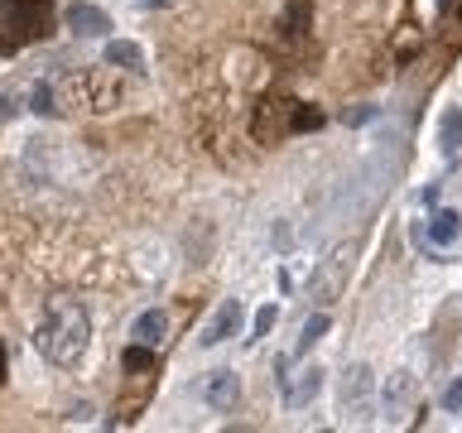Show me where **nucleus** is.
<instances>
[{"label":"nucleus","mask_w":462,"mask_h":433,"mask_svg":"<svg viewBox=\"0 0 462 433\" xmlns=\"http://www.w3.org/2000/svg\"><path fill=\"white\" fill-rule=\"evenodd\" d=\"M410 400H414V375L395 371V375H390V385H385V414H404V410H410Z\"/></svg>","instance_id":"9b49d317"},{"label":"nucleus","mask_w":462,"mask_h":433,"mask_svg":"<svg viewBox=\"0 0 462 433\" xmlns=\"http://www.w3.org/2000/svg\"><path fill=\"white\" fill-rule=\"evenodd\" d=\"M164 337H169V313L164 309H144L140 318H135V327H130V342H144V346H164Z\"/></svg>","instance_id":"6e6552de"},{"label":"nucleus","mask_w":462,"mask_h":433,"mask_svg":"<svg viewBox=\"0 0 462 433\" xmlns=\"http://www.w3.org/2000/svg\"><path fill=\"white\" fill-rule=\"evenodd\" d=\"M5 371H10V361H5V342H0V385H5Z\"/></svg>","instance_id":"a211bd4d"},{"label":"nucleus","mask_w":462,"mask_h":433,"mask_svg":"<svg viewBox=\"0 0 462 433\" xmlns=\"http://www.w3.org/2000/svg\"><path fill=\"white\" fill-rule=\"evenodd\" d=\"M274 318H280V309H274V303H265V309H260V313H255V327H251V342H260V337H265V332L274 327Z\"/></svg>","instance_id":"2eb2a0df"},{"label":"nucleus","mask_w":462,"mask_h":433,"mask_svg":"<svg viewBox=\"0 0 462 433\" xmlns=\"http://www.w3.org/2000/svg\"><path fill=\"white\" fill-rule=\"evenodd\" d=\"M63 24H68L78 39H101V34L111 29V14L101 10V5H92V0H72V5L63 10Z\"/></svg>","instance_id":"39448f33"},{"label":"nucleus","mask_w":462,"mask_h":433,"mask_svg":"<svg viewBox=\"0 0 462 433\" xmlns=\"http://www.w3.org/2000/svg\"><path fill=\"white\" fill-rule=\"evenodd\" d=\"M328 327H332V323H328V313H313L309 323H303V332H299V352H309V346H313L318 337H323Z\"/></svg>","instance_id":"4468645a"},{"label":"nucleus","mask_w":462,"mask_h":433,"mask_svg":"<svg viewBox=\"0 0 462 433\" xmlns=\"http://www.w3.org/2000/svg\"><path fill=\"white\" fill-rule=\"evenodd\" d=\"M87 342H92V318H87V309L78 299H53L34 327L39 356L53 361V366H78Z\"/></svg>","instance_id":"f257e3e1"},{"label":"nucleus","mask_w":462,"mask_h":433,"mask_svg":"<svg viewBox=\"0 0 462 433\" xmlns=\"http://www.w3.org/2000/svg\"><path fill=\"white\" fill-rule=\"evenodd\" d=\"M318 390H323V366H318V361H303L299 371H284V361H280V395H284L289 410L313 404Z\"/></svg>","instance_id":"7ed1b4c3"},{"label":"nucleus","mask_w":462,"mask_h":433,"mask_svg":"<svg viewBox=\"0 0 462 433\" xmlns=\"http://www.w3.org/2000/svg\"><path fill=\"white\" fill-rule=\"evenodd\" d=\"M457 14H462V10H457Z\"/></svg>","instance_id":"6ab92c4d"},{"label":"nucleus","mask_w":462,"mask_h":433,"mask_svg":"<svg viewBox=\"0 0 462 433\" xmlns=\"http://www.w3.org/2000/svg\"><path fill=\"white\" fill-rule=\"evenodd\" d=\"M241 332V299H222V309L208 318V327L198 332V346H222L226 337Z\"/></svg>","instance_id":"423d86ee"},{"label":"nucleus","mask_w":462,"mask_h":433,"mask_svg":"<svg viewBox=\"0 0 462 433\" xmlns=\"http://www.w3.org/2000/svg\"><path fill=\"white\" fill-rule=\"evenodd\" d=\"M241 400V375L236 371H212L208 381H202V404H212V410H236Z\"/></svg>","instance_id":"0eeeda50"},{"label":"nucleus","mask_w":462,"mask_h":433,"mask_svg":"<svg viewBox=\"0 0 462 433\" xmlns=\"http://www.w3.org/2000/svg\"><path fill=\"white\" fill-rule=\"evenodd\" d=\"M106 63L121 68V72H150V63H144V49L130 39H111L106 43Z\"/></svg>","instance_id":"1a4fd4ad"},{"label":"nucleus","mask_w":462,"mask_h":433,"mask_svg":"<svg viewBox=\"0 0 462 433\" xmlns=\"http://www.w3.org/2000/svg\"><path fill=\"white\" fill-rule=\"evenodd\" d=\"M366 395H371V371L366 366H352L342 381V404L346 410H366Z\"/></svg>","instance_id":"9d476101"},{"label":"nucleus","mask_w":462,"mask_h":433,"mask_svg":"<svg viewBox=\"0 0 462 433\" xmlns=\"http://www.w3.org/2000/svg\"><path fill=\"white\" fill-rule=\"evenodd\" d=\"M457 236H462V216H457L453 207H443V212L429 216V241H433V245H453Z\"/></svg>","instance_id":"f8f14e48"},{"label":"nucleus","mask_w":462,"mask_h":433,"mask_svg":"<svg viewBox=\"0 0 462 433\" xmlns=\"http://www.w3.org/2000/svg\"><path fill=\"white\" fill-rule=\"evenodd\" d=\"M439 150H443L448 159L462 150V106L443 111V121H439Z\"/></svg>","instance_id":"ddd939ff"},{"label":"nucleus","mask_w":462,"mask_h":433,"mask_svg":"<svg viewBox=\"0 0 462 433\" xmlns=\"http://www.w3.org/2000/svg\"><path fill=\"white\" fill-rule=\"evenodd\" d=\"M49 34H53V0H0V53L5 58Z\"/></svg>","instance_id":"f03ea898"},{"label":"nucleus","mask_w":462,"mask_h":433,"mask_svg":"<svg viewBox=\"0 0 462 433\" xmlns=\"http://www.w3.org/2000/svg\"><path fill=\"white\" fill-rule=\"evenodd\" d=\"M443 410H448V414H462V375L443 390Z\"/></svg>","instance_id":"dca6fc26"},{"label":"nucleus","mask_w":462,"mask_h":433,"mask_svg":"<svg viewBox=\"0 0 462 433\" xmlns=\"http://www.w3.org/2000/svg\"><path fill=\"white\" fill-rule=\"evenodd\" d=\"M346 265H352V260H346V245L342 251H332L323 265H318V274L309 280V294L318 299V303H332L342 294V280H346Z\"/></svg>","instance_id":"20e7f679"},{"label":"nucleus","mask_w":462,"mask_h":433,"mask_svg":"<svg viewBox=\"0 0 462 433\" xmlns=\"http://www.w3.org/2000/svg\"><path fill=\"white\" fill-rule=\"evenodd\" d=\"M371 115H375L371 106H361V111H346V115H342V121H346V125H361V121H371Z\"/></svg>","instance_id":"f3484780"}]
</instances>
